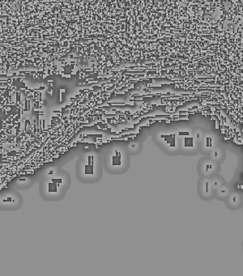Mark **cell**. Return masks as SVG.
I'll use <instances>...</instances> for the list:
<instances>
[{
	"mask_svg": "<svg viewBox=\"0 0 243 276\" xmlns=\"http://www.w3.org/2000/svg\"><path fill=\"white\" fill-rule=\"evenodd\" d=\"M84 173L85 174H93L94 173V165L92 156H89L88 159V164L84 167Z\"/></svg>",
	"mask_w": 243,
	"mask_h": 276,
	"instance_id": "7a4b0ae2",
	"label": "cell"
},
{
	"mask_svg": "<svg viewBox=\"0 0 243 276\" xmlns=\"http://www.w3.org/2000/svg\"><path fill=\"white\" fill-rule=\"evenodd\" d=\"M62 183V179H52V182L48 185V191L50 193L57 192L58 186Z\"/></svg>",
	"mask_w": 243,
	"mask_h": 276,
	"instance_id": "6da1fadb",
	"label": "cell"
},
{
	"mask_svg": "<svg viewBox=\"0 0 243 276\" xmlns=\"http://www.w3.org/2000/svg\"><path fill=\"white\" fill-rule=\"evenodd\" d=\"M112 164L114 166H119L122 164V156L119 151H116V155L112 157Z\"/></svg>",
	"mask_w": 243,
	"mask_h": 276,
	"instance_id": "3957f363",
	"label": "cell"
}]
</instances>
